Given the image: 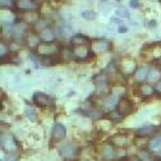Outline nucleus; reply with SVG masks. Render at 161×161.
<instances>
[{"label": "nucleus", "mask_w": 161, "mask_h": 161, "mask_svg": "<svg viewBox=\"0 0 161 161\" xmlns=\"http://www.w3.org/2000/svg\"><path fill=\"white\" fill-rule=\"evenodd\" d=\"M70 50H72V58L75 62H88L96 55L90 45H75Z\"/></svg>", "instance_id": "nucleus-1"}, {"label": "nucleus", "mask_w": 161, "mask_h": 161, "mask_svg": "<svg viewBox=\"0 0 161 161\" xmlns=\"http://www.w3.org/2000/svg\"><path fill=\"white\" fill-rule=\"evenodd\" d=\"M63 49L60 46V44L53 41V42H41L36 49V54L38 56H55L62 54Z\"/></svg>", "instance_id": "nucleus-2"}, {"label": "nucleus", "mask_w": 161, "mask_h": 161, "mask_svg": "<svg viewBox=\"0 0 161 161\" xmlns=\"http://www.w3.org/2000/svg\"><path fill=\"white\" fill-rule=\"evenodd\" d=\"M95 93L97 96H108L109 92V74L108 72L103 70L95 77Z\"/></svg>", "instance_id": "nucleus-3"}, {"label": "nucleus", "mask_w": 161, "mask_h": 161, "mask_svg": "<svg viewBox=\"0 0 161 161\" xmlns=\"http://www.w3.org/2000/svg\"><path fill=\"white\" fill-rule=\"evenodd\" d=\"M120 115H123L124 118L130 115L133 111H134V105H133V101L127 96V95H123L120 97L119 103H118V106L115 109Z\"/></svg>", "instance_id": "nucleus-4"}, {"label": "nucleus", "mask_w": 161, "mask_h": 161, "mask_svg": "<svg viewBox=\"0 0 161 161\" xmlns=\"http://www.w3.org/2000/svg\"><path fill=\"white\" fill-rule=\"evenodd\" d=\"M0 145H2V150L5 151L7 153H9V152H17V150L19 147L18 141L12 134H5V136L2 134V142H0Z\"/></svg>", "instance_id": "nucleus-5"}, {"label": "nucleus", "mask_w": 161, "mask_h": 161, "mask_svg": "<svg viewBox=\"0 0 161 161\" xmlns=\"http://www.w3.org/2000/svg\"><path fill=\"white\" fill-rule=\"evenodd\" d=\"M32 98H33V104L38 108H53L55 105L54 100L44 92H35Z\"/></svg>", "instance_id": "nucleus-6"}, {"label": "nucleus", "mask_w": 161, "mask_h": 161, "mask_svg": "<svg viewBox=\"0 0 161 161\" xmlns=\"http://www.w3.org/2000/svg\"><path fill=\"white\" fill-rule=\"evenodd\" d=\"M78 150H79V148H78L77 145L68 142V143H64L63 146H60L59 153H60V156H62L63 158L70 160V158H74V157L78 155V152H79Z\"/></svg>", "instance_id": "nucleus-7"}, {"label": "nucleus", "mask_w": 161, "mask_h": 161, "mask_svg": "<svg viewBox=\"0 0 161 161\" xmlns=\"http://www.w3.org/2000/svg\"><path fill=\"white\" fill-rule=\"evenodd\" d=\"M14 7L19 12L31 13L37 9V2L36 0H14Z\"/></svg>", "instance_id": "nucleus-8"}, {"label": "nucleus", "mask_w": 161, "mask_h": 161, "mask_svg": "<svg viewBox=\"0 0 161 161\" xmlns=\"http://www.w3.org/2000/svg\"><path fill=\"white\" fill-rule=\"evenodd\" d=\"M101 158L104 161H114L118 160V152L113 143H104L101 147Z\"/></svg>", "instance_id": "nucleus-9"}, {"label": "nucleus", "mask_w": 161, "mask_h": 161, "mask_svg": "<svg viewBox=\"0 0 161 161\" xmlns=\"http://www.w3.org/2000/svg\"><path fill=\"white\" fill-rule=\"evenodd\" d=\"M65 137H67V128L60 123H55L51 130V141L53 142H60Z\"/></svg>", "instance_id": "nucleus-10"}, {"label": "nucleus", "mask_w": 161, "mask_h": 161, "mask_svg": "<svg viewBox=\"0 0 161 161\" xmlns=\"http://www.w3.org/2000/svg\"><path fill=\"white\" fill-rule=\"evenodd\" d=\"M120 97H122V96H118V95H115V93H110V95L105 96L104 103H103L104 109H105L106 111H109V113H110V111H114V110L116 109V106H118V103H119Z\"/></svg>", "instance_id": "nucleus-11"}, {"label": "nucleus", "mask_w": 161, "mask_h": 161, "mask_svg": "<svg viewBox=\"0 0 161 161\" xmlns=\"http://www.w3.org/2000/svg\"><path fill=\"white\" fill-rule=\"evenodd\" d=\"M42 42L41 37H38L36 32H28L26 33V37H25V44L28 49L31 50H36L38 47V45Z\"/></svg>", "instance_id": "nucleus-12"}, {"label": "nucleus", "mask_w": 161, "mask_h": 161, "mask_svg": "<svg viewBox=\"0 0 161 161\" xmlns=\"http://www.w3.org/2000/svg\"><path fill=\"white\" fill-rule=\"evenodd\" d=\"M138 91L136 92L139 97H142V98H148L151 96L155 95L156 92V88L152 86V85H148V83H138Z\"/></svg>", "instance_id": "nucleus-13"}, {"label": "nucleus", "mask_w": 161, "mask_h": 161, "mask_svg": "<svg viewBox=\"0 0 161 161\" xmlns=\"http://www.w3.org/2000/svg\"><path fill=\"white\" fill-rule=\"evenodd\" d=\"M129 141H130V139H129L128 134L119 132V133H116L114 137H111L110 143H113L115 147H125V146L129 145Z\"/></svg>", "instance_id": "nucleus-14"}, {"label": "nucleus", "mask_w": 161, "mask_h": 161, "mask_svg": "<svg viewBox=\"0 0 161 161\" xmlns=\"http://www.w3.org/2000/svg\"><path fill=\"white\" fill-rule=\"evenodd\" d=\"M157 132V127L156 125H152V124H146L143 127H141L136 130V134L141 138H148L151 136H153L155 133Z\"/></svg>", "instance_id": "nucleus-15"}, {"label": "nucleus", "mask_w": 161, "mask_h": 161, "mask_svg": "<svg viewBox=\"0 0 161 161\" xmlns=\"http://www.w3.org/2000/svg\"><path fill=\"white\" fill-rule=\"evenodd\" d=\"M148 72H150V67H147V65H142V67L136 68V72H134L136 83H143L145 80L147 79Z\"/></svg>", "instance_id": "nucleus-16"}, {"label": "nucleus", "mask_w": 161, "mask_h": 161, "mask_svg": "<svg viewBox=\"0 0 161 161\" xmlns=\"http://www.w3.org/2000/svg\"><path fill=\"white\" fill-rule=\"evenodd\" d=\"M110 47V42L106 41L104 38H98V40H95L93 41V46H92V50L95 51V54H103L105 51H108Z\"/></svg>", "instance_id": "nucleus-17"}, {"label": "nucleus", "mask_w": 161, "mask_h": 161, "mask_svg": "<svg viewBox=\"0 0 161 161\" xmlns=\"http://www.w3.org/2000/svg\"><path fill=\"white\" fill-rule=\"evenodd\" d=\"M83 115H86V116H88L90 119H92V120H100V119H103V116H104V111L103 110H100V109H97V108H87L86 110H83V111H80Z\"/></svg>", "instance_id": "nucleus-18"}, {"label": "nucleus", "mask_w": 161, "mask_h": 161, "mask_svg": "<svg viewBox=\"0 0 161 161\" xmlns=\"http://www.w3.org/2000/svg\"><path fill=\"white\" fill-rule=\"evenodd\" d=\"M90 42H91V38L88 36L82 35V33H77V35H74L70 38L72 46H75V45H88Z\"/></svg>", "instance_id": "nucleus-19"}, {"label": "nucleus", "mask_w": 161, "mask_h": 161, "mask_svg": "<svg viewBox=\"0 0 161 161\" xmlns=\"http://www.w3.org/2000/svg\"><path fill=\"white\" fill-rule=\"evenodd\" d=\"M147 148L151 152H157L161 150V134H156L155 137L151 138V141H148Z\"/></svg>", "instance_id": "nucleus-20"}, {"label": "nucleus", "mask_w": 161, "mask_h": 161, "mask_svg": "<svg viewBox=\"0 0 161 161\" xmlns=\"http://www.w3.org/2000/svg\"><path fill=\"white\" fill-rule=\"evenodd\" d=\"M40 37H41V40L44 42H53L55 40V37H56V35H55V31L51 27H47L44 31L40 32Z\"/></svg>", "instance_id": "nucleus-21"}, {"label": "nucleus", "mask_w": 161, "mask_h": 161, "mask_svg": "<svg viewBox=\"0 0 161 161\" xmlns=\"http://www.w3.org/2000/svg\"><path fill=\"white\" fill-rule=\"evenodd\" d=\"M147 79L150 80V82H156V83L160 82L161 80V70H160V68H150Z\"/></svg>", "instance_id": "nucleus-22"}, {"label": "nucleus", "mask_w": 161, "mask_h": 161, "mask_svg": "<svg viewBox=\"0 0 161 161\" xmlns=\"http://www.w3.org/2000/svg\"><path fill=\"white\" fill-rule=\"evenodd\" d=\"M108 118H109L110 122H113V123H120V122H123V119H124V116L120 115L116 110L110 111V113L108 114Z\"/></svg>", "instance_id": "nucleus-23"}, {"label": "nucleus", "mask_w": 161, "mask_h": 161, "mask_svg": "<svg viewBox=\"0 0 161 161\" xmlns=\"http://www.w3.org/2000/svg\"><path fill=\"white\" fill-rule=\"evenodd\" d=\"M0 47H2V50H0V58H2V60H4V58L8 59V58H9V54H10L9 46H8L7 44L2 42V44H0Z\"/></svg>", "instance_id": "nucleus-24"}, {"label": "nucleus", "mask_w": 161, "mask_h": 161, "mask_svg": "<svg viewBox=\"0 0 161 161\" xmlns=\"http://www.w3.org/2000/svg\"><path fill=\"white\" fill-rule=\"evenodd\" d=\"M115 14L118 15V18H127V19L129 18V13L125 8H118L115 10Z\"/></svg>", "instance_id": "nucleus-25"}, {"label": "nucleus", "mask_w": 161, "mask_h": 161, "mask_svg": "<svg viewBox=\"0 0 161 161\" xmlns=\"http://www.w3.org/2000/svg\"><path fill=\"white\" fill-rule=\"evenodd\" d=\"M25 115L30 120H32V122H35V120H36V111L33 109H31V108H26L25 109Z\"/></svg>", "instance_id": "nucleus-26"}, {"label": "nucleus", "mask_w": 161, "mask_h": 161, "mask_svg": "<svg viewBox=\"0 0 161 161\" xmlns=\"http://www.w3.org/2000/svg\"><path fill=\"white\" fill-rule=\"evenodd\" d=\"M0 7L2 9H10L14 7V0H0Z\"/></svg>", "instance_id": "nucleus-27"}, {"label": "nucleus", "mask_w": 161, "mask_h": 161, "mask_svg": "<svg viewBox=\"0 0 161 161\" xmlns=\"http://www.w3.org/2000/svg\"><path fill=\"white\" fill-rule=\"evenodd\" d=\"M96 13L95 12H92V10H87V12H83L82 13V17L85 18V19H88V21H93V19L96 18Z\"/></svg>", "instance_id": "nucleus-28"}, {"label": "nucleus", "mask_w": 161, "mask_h": 161, "mask_svg": "<svg viewBox=\"0 0 161 161\" xmlns=\"http://www.w3.org/2000/svg\"><path fill=\"white\" fill-rule=\"evenodd\" d=\"M3 161H18V155L15 152H9L3 157Z\"/></svg>", "instance_id": "nucleus-29"}, {"label": "nucleus", "mask_w": 161, "mask_h": 161, "mask_svg": "<svg viewBox=\"0 0 161 161\" xmlns=\"http://www.w3.org/2000/svg\"><path fill=\"white\" fill-rule=\"evenodd\" d=\"M129 5H130V8L137 9V8L139 7V3H138V0H130V2H129Z\"/></svg>", "instance_id": "nucleus-30"}, {"label": "nucleus", "mask_w": 161, "mask_h": 161, "mask_svg": "<svg viewBox=\"0 0 161 161\" xmlns=\"http://www.w3.org/2000/svg\"><path fill=\"white\" fill-rule=\"evenodd\" d=\"M118 32H119V33H125V32H128V27H125V26H120V27L118 28Z\"/></svg>", "instance_id": "nucleus-31"}, {"label": "nucleus", "mask_w": 161, "mask_h": 161, "mask_svg": "<svg viewBox=\"0 0 161 161\" xmlns=\"http://www.w3.org/2000/svg\"><path fill=\"white\" fill-rule=\"evenodd\" d=\"M155 88H156V92H157V93L161 96V80H160V82H157V83H156V87H155Z\"/></svg>", "instance_id": "nucleus-32"}, {"label": "nucleus", "mask_w": 161, "mask_h": 161, "mask_svg": "<svg viewBox=\"0 0 161 161\" xmlns=\"http://www.w3.org/2000/svg\"><path fill=\"white\" fill-rule=\"evenodd\" d=\"M110 22H111V23H122V21H120L119 18H118V19H116V18H111Z\"/></svg>", "instance_id": "nucleus-33"}, {"label": "nucleus", "mask_w": 161, "mask_h": 161, "mask_svg": "<svg viewBox=\"0 0 161 161\" xmlns=\"http://www.w3.org/2000/svg\"><path fill=\"white\" fill-rule=\"evenodd\" d=\"M155 153H156V156H157L158 158H161V150H160V151H157V152H155Z\"/></svg>", "instance_id": "nucleus-34"}, {"label": "nucleus", "mask_w": 161, "mask_h": 161, "mask_svg": "<svg viewBox=\"0 0 161 161\" xmlns=\"http://www.w3.org/2000/svg\"><path fill=\"white\" fill-rule=\"evenodd\" d=\"M74 161H87V160H83V158H78V160H74Z\"/></svg>", "instance_id": "nucleus-35"}, {"label": "nucleus", "mask_w": 161, "mask_h": 161, "mask_svg": "<svg viewBox=\"0 0 161 161\" xmlns=\"http://www.w3.org/2000/svg\"><path fill=\"white\" fill-rule=\"evenodd\" d=\"M158 68H160V70H161V59H160V62H158Z\"/></svg>", "instance_id": "nucleus-36"}]
</instances>
